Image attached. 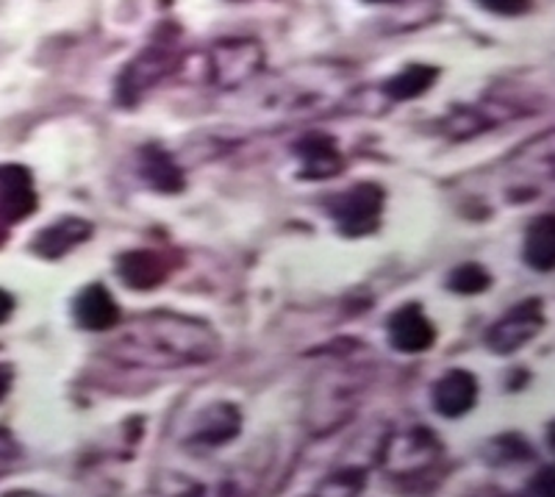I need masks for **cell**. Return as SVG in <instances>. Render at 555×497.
<instances>
[{"mask_svg":"<svg viewBox=\"0 0 555 497\" xmlns=\"http://www.w3.org/2000/svg\"><path fill=\"white\" fill-rule=\"evenodd\" d=\"M430 397H434L436 415L459 420L473 411L475 400H478V381L469 370H450L436 381Z\"/></svg>","mask_w":555,"mask_h":497,"instance_id":"8","label":"cell"},{"mask_svg":"<svg viewBox=\"0 0 555 497\" xmlns=\"http://www.w3.org/2000/svg\"><path fill=\"white\" fill-rule=\"evenodd\" d=\"M544 328V309L542 301H525L514 306L503 320L494 322L486 334V345L492 347L498 356H508V353L519 351L528 345L530 340H537L539 331Z\"/></svg>","mask_w":555,"mask_h":497,"instance_id":"4","label":"cell"},{"mask_svg":"<svg viewBox=\"0 0 555 497\" xmlns=\"http://www.w3.org/2000/svg\"><path fill=\"white\" fill-rule=\"evenodd\" d=\"M380 208H384V189L370 181L345 189L328 203L331 217L350 240H359V237H366L378 228Z\"/></svg>","mask_w":555,"mask_h":497,"instance_id":"2","label":"cell"},{"mask_svg":"<svg viewBox=\"0 0 555 497\" xmlns=\"http://www.w3.org/2000/svg\"><path fill=\"white\" fill-rule=\"evenodd\" d=\"M153 326H142L128 331L120 345L128 347V361L137 365H197V361L215 359L220 345L217 336L203 322L186 317L158 315L151 317Z\"/></svg>","mask_w":555,"mask_h":497,"instance_id":"1","label":"cell"},{"mask_svg":"<svg viewBox=\"0 0 555 497\" xmlns=\"http://www.w3.org/2000/svg\"><path fill=\"white\" fill-rule=\"evenodd\" d=\"M73 317H76L78 328L83 331H112L120 322V306L112 297V292L103 283H89L73 301Z\"/></svg>","mask_w":555,"mask_h":497,"instance_id":"7","label":"cell"},{"mask_svg":"<svg viewBox=\"0 0 555 497\" xmlns=\"http://www.w3.org/2000/svg\"><path fill=\"white\" fill-rule=\"evenodd\" d=\"M386 334H389V345L405 356H416V353H428L436 342V328L423 311V306L409 303L403 309H398L386 322Z\"/></svg>","mask_w":555,"mask_h":497,"instance_id":"6","label":"cell"},{"mask_svg":"<svg viewBox=\"0 0 555 497\" xmlns=\"http://www.w3.org/2000/svg\"><path fill=\"white\" fill-rule=\"evenodd\" d=\"M366 3H389V0H366Z\"/></svg>","mask_w":555,"mask_h":497,"instance_id":"22","label":"cell"},{"mask_svg":"<svg viewBox=\"0 0 555 497\" xmlns=\"http://www.w3.org/2000/svg\"><path fill=\"white\" fill-rule=\"evenodd\" d=\"M528 267L539 272H550L555 265V217L542 215L525 233V251Z\"/></svg>","mask_w":555,"mask_h":497,"instance_id":"14","label":"cell"},{"mask_svg":"<svg viewBox=\"0 0 555 497\" xmlns=\"http://www.w3.org/2000/svg\"><path fill=\"white\" fill-rule=\"evenodd\" d=\"M92 237V226L81 217H62L53 226L42 228V231L34 237L31 251L37 253L39 258H48V262H56V258L67 256L69 251H76L78 245Z\"/></svg>","mask_w":555,"mask_h":497,"instance_id":"10","label":"cell"},{"mask_svg":"<svg viewBox=\"0 0 555 497\" xmlns=\"http://www.w3.org/2000/svg\"><path fill=\"white\" fill-rule=\"evenodd\" d=\"M439 76H442V69L434 67V64H409L384 84V94L391 101H414V98L428 92Z\"/></svg>","mask_w":555,"mask_h":497,"instance_id":"15","label":"cell"},{"mask_svg":"<svg viewBox=\"0 0 555 497\" xmlns=\"http://www.w3.org/2000/svg\"><path fill=\"white\" fill-rule=\"evenodd\" d=\"M17 456H20V447L17 442H14V436L9 434V431L0 429V475H7V472L12 470Z\"/></svg>","mask_w":555,"mask_h":497,"instance_id":"18","label":"cell"},{"mask_svg":"<svg viewBox=\"0 0 555 497\" xmlns=\"http://www.w3.org/2000/svg\"><path fill=\"white\" fill-rule=\"evenodd\" d=\"M139 176L145 178V183L156 192H165V195H176L183 189V173L172 156L162 148L151 145L142 151L139 156Z\"/></svg>","mask_w":555,"mask_h":497,"instance_id":"12","label":"cell"},{"mask_svg":"<svg viewBox=\"0 0 555 497\" xmlns=\"http://www.w3.org/2000/svg\"><path fill=\"white\" fill-rule=\"evenodd\" d=\"M448 286L455 292V295H480L492 286V276L483 265H475V262H467V265H459L448 276Z\"/></svg>","mask_w":555,"mask_h":497,"instance_id":"16","label":"cell"},{"mask_svg":"<svg viewBox=\"0 0 555 497\" xmlns=\"http://www.w3.org/2000/svg\"><path fill=\"white\" fill-rule=\"evenodd\" d=\"M295 153L304 162L300 176L311 181H325L341 170V153L328 133H309L297 142Z\"/></svg>","mask_w":555,"mask_h":497,"instance_id":"11","label":"cell"},{"mask_svg":"<svg viewBox=\"0 0 555 497\" xmlns=\"http://www.w3.org/2000/svg\"><path fill=\"white\" fill-rule=\"evenodd\" d=\"M242 431L240 411L231 404H215L208 406L201 417H197V429L192 442L197 445H225L228 439H234Z\"/></svg>","mask_w":555,"mask_h":497,"instance_id":"13","label":"cell"},{"mask_svg":"<svg viewBox=\"0 0 555 497\" xmlns=\"http://www.w3.org/2000/svg\"><path fill=\"white\" fill-rule=\"evenodd\" d=\"M12 384H14V370L9 365H0V404L7 400Z\"/></svg>","mask_w":555,"mask_h":497,"instance_id":"21","label":"cell"},{"mask_svg":"<svg viewBox=\"0 0 555 497\" xmlns=\"http://www.w3.org/2000/svg\"><path fill=\"white\" fill-rule=\"evenodd\" d=\"M12 315H14L12 292H7L3 286H0V326H3V322H9V317Z\"/></svg>","mask_w":555,"mask_h":497,"instance_id":"20","label":"cell"},{"mask_svg":"<svg viewBox=\"0 0 555 497\" xmlns=\"http://www.w3.org/2000/svg\"><path fill=\"white\" fill-rule=\"evenodd\" d=\"M172 69H178V51L170 42H153L147 51L139 53L126 67L120 78V98L137 103L139 94L165 81Z\"/></svg>","mask_w":555,"mask_h":497,"instance_id":"3","label":"cell"},{"mask_svg":"<svg viewBox=\"0 0 555 497\" xmlns=\"http://www.w3.org/2000/svg\"><path fill=\"white\" fill-rule=\"evenodd\" d=\"M475 3L500 17H519L530 9V0H475Z\"/></svg>","mask_w":555,"mask_h":497,"instance_id":"17","label":"cell"},{"mask_svg":"<svg viewBox=\"0 0 555 497\" xmlns=\"http://www.w3.org/2000/svg\"><path fill=\"white\" fill-rule=\"evenodd\" d=\"M553 486H555L553 467H544L542 475H539V481L533 484V492H539V495H550V492H553Z\"/></svg>","mask_w":555,"mask_h":497,"instance_id":"19","label":"cell"},{"mask_svg":"<svg viewBox=\"0 0 555 497\" xmlns=\"http://www.w3.org/2000/svg\"><path fill=\"white\" fill-rule=\"evenodd\" d=\"M208 67H211V78L222 87H236V84L247 81L250 76H256L264 62V53H261L259 42L253 39H222L211 48V56H208Z\"/></svg>","mask_w":555,"mask_h":497,"instance_id":"5","label":"cell"},{"mask_svg":"<svg viewBox=\"0 0 555 497\" xmlns=\"http://www.w3.org/2000/svg\"><path fill=\"white\" fill-rule=\"evenodd\" d=\"M170 262L162 253L139 247V251H128L117 258V276L126 286L139 292L156 290L170 276Z\"/></svg>","mask_w":555,"mask_h":497,"instance_id":"9","label":"cell"}]
</instances>
